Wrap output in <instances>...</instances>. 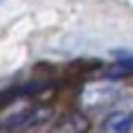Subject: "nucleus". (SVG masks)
<instances>
[{
    "label": "nucleus",
    "instance_id": "obj_1",
    "mask_svg": "<svg viewBox=\"0 0 133 133\" xmlns=\"http://www.w3.org/2000/svg\"><path fill=\"white\" fill-rule=\"evenodd\" d=\"M49 113H51L49 107L29 104V107H24V109L16 111L9 118L2 120V122H0V133H22V131H27V129L40 124L42 120H47Z\"/></svg>",
    "mask_w": 133,
    "mask_h": 133
},
{
    "label": "nucleus",
    "instance_id": "obj_2",
    "mask_svg": "<svg viewBox=\"0 0 133 133\" xmlns=\"http://www.w3.org/2000/svg\"><path fill=\"white\" fill-rule=\"evenodd\" d=\"M91 122L84 113L71 109V111H64L56 118L51 127V133H89Z\"/></svg>",
    "mask_w": 133,
    "mask_h": 133
},
{
    "label": "nucleus",
    "instance_id": "obj_3",
    "mask_svg": "<svg viewBox=\"0 0 133 133\" xmlns=\"http://www.w3.org/2000/svg\"><path fill=\"white\" fill-rule=\"evenodd\" d=\"M104 133H133V104L115 109L102 122Z\"/></svg>",
    "mask_w": 133,
    "mask_h": 133
},
{
    "label": "nucleus",
    "instance_id": "obj_4",
    "mask_svg": "<svg viewBox=\"0 0 133 133\" xmlns=\"http://www.w3.org/2000/svg\"><path fill=\"white\" fill-rule=\"evenodd\" d=\"M115 71L118 73H133V53H124V56H120V60L115 62Z\"/></svg>",
    "mask_w": 133,
    "mask_h": 133
},
{
    "label": "nucleus",
    "instance_id": "obj_5",
    "mask_svg": "<svg viewBox=\"0 0 133 133\" xmlns=\"http://www.w3.org/2000/svg\"><path fill=\"white\" fill-rule=\"evenodd\" d=\"M0 2H2V0H0Z\"/></svg>",
    "mask_w": 133,
    "mask_h": 133
}]
</instances>
